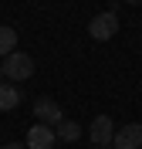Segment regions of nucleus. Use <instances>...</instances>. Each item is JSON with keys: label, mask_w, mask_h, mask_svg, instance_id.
Listing matches in <instances>:
<instances>
[{"label": "nucleus", "mask_w": 142, "mask_h": 149, "mask_svg": "<svg viewBox=\"0 0 142 149\" xmlns=\"http://www.w3.org/2000/svg\"><path fill=\"white\" fill-rule=\"evenodd\" d=\"M0 71H3V78H7V81H27L30 74H34V58L24 54V51H14V54L3 58Z\"/></svg>", "instance_id": "1"}, {"label": "nucleus", "mask_w": 142, "mask_h": 149, "mask_svg": "<svg viewBox=\"0 0 142 149\" xmlns=\"http://www.w3.org/2000/svg\"><path fill=\"white\" fill-rule=\"evenodd\" d=\"M88 34L95 41H112L118 34V14L115 10H105V14H95L91 24H88Z\"/></svg>", "instance_id": "2"}, {"label": "nucleus", "mask_w": 142, "mask_h": 149, "mask_svg": "<svg viewBox=\"0 0 142 149\" xmlns=\"http://www.w3.org/2000/svg\"><path fill=\"white\" fill-rule=\"evenodd\" d=\"M88 136H91V146H112L115 122L108 119V115H98V119H91V125H88Z\"/></svg>", "instance_id": "3"}, {"label": "nucleus", "mask_w": 142, "mask_h": 149, "mask_svg": "<svg viewBox=\"0 0 142 149\" xmlns=\"http://www.w3.org/2000/svg\"><path fill=\"white\" fill-rule=\"evenodd\" d=\"M115 149H142V125L139 122H129L122 129H115V139H112Z\"/></svg>", "instance_id": "4"}, {"label": "nucleus", "mask_w": 142, "mask_h": 149, "mask_svg": "<svg viewBox=\"0 0 142 149\" xmlns=\"http://www.w3.org/2000/svg\"><path fill=\"white\" fill-rule=\"evenodd\" d=\"M54 142H57L54 129L44 125V122H37V125H30V129H27V149H51Z\"/></svg>", "instance_id": "5"}, {"label": "nucleus", "mask_w": 142, "mask_h": 149, "mask_svg": "<svg viewBox=\"0 0 142 149\" xmlns=\"http://www.w3.org/2000/svg\"><path fill=\"white\" fill-rule=\"evenodd\" d=\"M34 115H37V119L44 122V125H57V122L64 119V112H61V105H57L54 98H44V95H41L37 102H34Z\"/></svg>", "instance_id": "6"}, {"label": "nucleus", "mask_w": 142, "mask_h": 149, "mask_svg": "<svg viewBox=\"0 0 142 149\" xmlns=\"http://www.w3.org/2000/svg\"><path fill=\"white\" fill-rule=\"evenodd\" d=\"M17 105H20V92H17V85L0 81V112H10V109H17Z\"/></svg>", "instance_id": "7"}, {"label": "nucleus", "mask_w": 142, "mask_h": 149, "mask_svg": "<svg viewBox=\"0 0 142 149\" xmlns=\"http://www.w3.org/2000/svg\"><path fill=\"white\" fill-rule=\"evenodd\" d=\"M54 136H57L61 142H75L78 136H81V125H78V122H71V119H61V122L54 125Z\"/></svg>", "instance_id": "8"}, {"label": "nucleus", "mask_w": 142, "mask_h": 149, "mask_svg": "<svg viewBox=\"0 0 142 149\" xmlns=\"http://www.w3.org/2000/svg\"><path fill=\"white\" fill-rule=\"evenodd\" d=\"M17 51V31L14 27H0V58H7Z\"/></svg>", "instance_id": "9"}, {"label": "nucleus", "mask_w": 142, "mask_h": 149, "mask_svg": "<svg viewBox=\"0 0 142 149\" xmlns=\"http://www.w3.org/2000/svg\"><path fill=\"white\" fill-rule=\"evenodd\" d=\"M0 149H24V146H17V142H10V146H0Z\"/></svg>", "instance_id": "10"}, {"label": "nucleus", "mask_w": 142, "mask_h": 149, "mask_svg": "<svg viewBox=\"0 0 142 149\" xmlns=\"http://www.w3.org/2000/svg\"><path fill=\"white\" fill-rule=\"evenodd\" d=\"M91 149H115V146H91Z\"/></svg>", "instance_id": "11"}, {"label": "nucleus", "mask_w": 142, "mask_h": 149, "mask_svg": "<svg viewBox=\"0 0 142 149\" xmlns=\"http://www.w3.org/2000/svg\"><path fill=\"white\" fill-rule=\"evenodd\" d=\"M125 3H132V7H135V3H142V0H125Z\"/></svg>", "instance_id": "12"}, {"label": "nucleus", "mask_w": 142, "mask_h": 149, "mask_svg": "<svg viewBox=\"0 0 142 149\" xmlns=\"http://www.w3.org/2000/svg\"><path fill=\"white\" fill-rule=\"evenodd\" d=\"M0 78H3V71H0Z\"/></svg>", "instance_id": "13"}]
</instances>
